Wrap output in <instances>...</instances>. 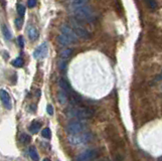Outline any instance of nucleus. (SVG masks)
<instances>
[{"label": "nucleus", "mask_w": 162, "mask_h": 161, "mask_svg": "<svg viewBox=\"0 0 162 161\" xmlns=\"http://www.w3.org/2000/svg\"><path fill=\"white\" fill-rule=\"evenodd\" d=\"M22 23H23V20L21 19V18H16V19H15V27H16L17 29H20V28L22 27Z\"/></svg>", "instance_id": "b1692460"}, {"label": "nucleus", "mask_w": 162, "mask_h": 161, "mask_svg": "<svg viewBox=\"0 0 162 161\" xmlns=\"http://www.w3.org/2000/svg\"><path fill=\"white\" fill-rule=\"evenodd\" d=\"M27 5H28L29 8L34 7V6L36 5V0H28V2H27Z\"/></svg>", "instance_id": "393cba45"}, {"label": "nucleus", "mask_w": 162, "mask_h": 161, "mask_svg": "<svg viewBox=\"0 0 162 161\" xmlns=\"http://www.w3.org/2000/svg\"><path fill=\"white\" fill-rule=\"evenodd\" d=\"M46 111H48L49 115H54V108H52L51 105H48V107H46Z\"/></svg>", "instance_id": "a878e982"}, {"label": "nucleus", "mask_w": 162, "mask_h": 161, "mask_svg": "<svg viewBox=\"0 0 162 161\" xmlns=\"http://www.w3.org/2000/svg\"><path fill=\"white\" fill-rule=\"evenodd\" d=\"M12 65H13L14 67H16V68H21V67H22V65H23V59L21 58H17L16 59H14V61L12 62Z\"/></svg>", "instance_id": "6ab92c4d"}, {"label": "nucleus", "mask_w": 162, "mask_h": 161, "mask_svg": "<svg viewBox=\"0 0 162 161\" xmlns=\"http://www.w3.org/2000/svg\"><path fill=\"white\" fill-rule=\"evenodd\" d=\"M87 3H88V0H71L70 7L73 9V10H74V9L81 7V6L86 5Z\"/></svg>", "instance_id": "9b49d317"}, {"label": "nucleus", "mask_w": 162, "mask_h": 161, "mask_svg": "<svg viewBox=\"0 0 162 161\" xmlns=\"http://www.w3.org/2000/svg\"><path fill=\"white\" fill-rule=\"evenodd\" d=\"M20 142H21V143H24V144L29 143V142H30V136H28L27 134H21Z\"/></svg>", "instance_id": "4be33fe9"}, {"label": "nucleus", "mask_w": 162, "mask_h": 161, "mask_svg": "<svg viewBox=\"0 0 162 161\" xmlns=\"http://www.w3.org/2000/svg\"><path fill=\"white\" fill-rule=\"evenodd\" d=\"M17 12L18 14L20 15V17H23L24 14H25V7L22 4H18L17 5Z\"/></svg>", "instance_id": "412c9836"}, {"label": "nucleus", "mask_w": 162, "mask_h": 161, "mask_svg": "<svg viewBox=\"0 0 162 161\" xmlns=\"http://www.w3.org/2000/svg\"><path fill=\"white\" fill-rule=\"evenodd\" d=\"M48 45L45 42L34 50L33 56L37 59H42L48 55Z\"/></svg>", "instance_id": "423d86ee"}, {"label": "nucleus", "mask_w": 162, "mask_h": 161, "mask_svg": "<svg viewBox=\"0 0 162 161\" xmlns=\"http://www.w3.org/2000/svg\"><path fill=\"white\" fill-rule=\"evenodd\" d=\"M0 100H1V102L3 104V106L5 107L6 109L10 110L12 108L11 106V99H10V96H9V94L6 92L4 90H0Z\"/></svg>", "instance_id": "0eeeda50"}, {"label": "nucleus", "mask_w": 162, "mask_h": 161, "mask_svg": "<svg viewBox=\"0 0 162 161\" xmlns=\"http://www.w3.org/2000/svg\"><path fill=\"white\" fill-rule=\"evenodd\" d=\"M38 31H37V29L35 27H29L28 29V37L30 40H36L37 39H38Z\"/></svg>", "instance_id": "2eb2a0df"}, {"label": "nucleus", "mask_w": 162, "mask_h": 161, "mask_svg": "<svg viewBox=\"0 0 162 161\" xmlns=\"http://www.w3.org/2000/svg\"><path fill=\"white\" fill-rule=\"evenodd\" d=\"M29 156H30V158H31L32 160H39L38 153H37V151H36L35 147H34V146L29 147Z\"/></svg>", "instance_id": "dca6fc26"}, {"label": "nucleus", "mask_w": 162, "mask_h": 161, "mask_svg": "<svg viewBox=\"0 0 162 161\" xmlns=\"http://www.w3.org/2000/svg\"><path fill=\"white\" fill-rule=\"evenodd\" d=\"M64 68H65V62H60V69H64Z\"/></svg>", "instance_id": "cd10ccee"}, {"label": "nucleus", "mask_w": 162, "mask_h": 161, "mask_svg": "<svg viewBox=\"0 0 162 161\" xmlns=\"http://www.w3.org/2000/svg\"><path fill=\"white\" fill-rule=\"evenodd\" d=\"M146 5L148 6L151 10H155L158 7V3L156 2V0H144Z\"/></svg>", "instance_id": "f3484780"}, {"label": "nucleus", "mask_w": 162, "mask_h": 161, "mask_svg": "<svg viewBox=\"0 0 162 161\" xmlns=\"http://www.w3.org/2000/svg\"><path fill=\"white\" fill-rule=\"evenodd\" d=\"M18 43H19V45H20L21 49H22V47H24V40H23V37L22 36L18 37Z\"/></svg>", "instance_id": "bb28decb"}, {"label": "nucleus", "mask_w": 162, "mask_h": 161, "mask_svg": "<svg viewBox=\"0 0 162 161\" xmlns=\"http://www.w3.org/2000/svg\"><path fill=\"white\" fill-rule=\"evenodd\" d=\"M68 114L70 117H74V118H78L80 120L83 119H90L94 115V111L87 107H77V108H73L68 110Z\"/></svg>", "instance_id": "f257e3e1"}, {"label": "nucleus", "mask_w": 162, "mask_h": 161, "mask_svg": "<svg viewBox=\"0 0 162 161\" xmlns=\"http://www.w3.org/2000/svg\"><path fill=\"white\" fill-rule=\"evenodd\" d=\"M58 86L61 87V89L64 91L65 93L70 94L71 93V88H70V85L68 84V82L64 80V79H61L60 81H58Z\"/></svg>", "instance_id": "ddd939ff"}, {"label": "nucleus", "mask_w": 162, "mask_h": 161, "mask_svg": "<svg viewBox=\"0 0 162 161\" xmlns=\"http://www.w3.org/2000/svg\"><path fill=\"white\" fill-rule=\"evenodd\" d=\"M58 42H60L61 45H64V46L70 45H71V43L76 42L73 39H71L70 36L65 35V34H64V33H61L60 35H58Z\"/></svg>", "instance_id": "6e6552de"}, {"label": "nucleus", "mask_w": 162, "mask_h": 161, "mask_svg": "<svg viewBox=\"0 0 162 161\" xmlns=\"http://www.w3.org/2000/svg\"><path fill=\"white\" fill-rule=\"evenodd\" d=\"M41 135L45 138L49 139V138H51V130H49L48 128H45V129H43V130L41 131Z\"/></svg>", "instance_id": "5701e85b"}, {"label": "nucleus", "mask_w": 162, "mask_h": 161, "mask_svg": "<svg viewBox=\"0 0 162 161\" xmlns=\"http://www.w3.org/2000/svg\"><path fill=\"white\" fill-rule=\"evenodd\" d=\"M160 78H161V79H162V74H161V75H160Z\"/></svg>", "instance_id": "c85d7f7f"}, {"label": "nucleus", "mask_w": 162, "mask_h": 161, "mask_svg": "<svg viewBox=\"0 0 162 161\" xmlns=\"http://www.w3.org/2000/svg\"><path fill=\"white\" fill-rule=\"evenodd\" d=\"M97 156H98V151H96L94 149H89L79 154V155L77 156V160H82V161L92 160V159H95Z\"/></svg>", "instance_id": "39448f33"}, {"label": "nucleus", "mask_w": 162, "mask_h": 161, "mask_svg": "<svg viewBox=\"0 0 162 161\" xmlns=\"http://www.w3.org/2000/svg\"><path fill=\"white\" fill-rule=\"evenodd\" d=\"M68 93H65L64 91L61 90L60 93H58V102H60V104H61V105H64L65 103L68 102Z\"/></svg>", "instance_id": "4468645a"}, {"label": "nucleus", "mask_w": 162, "mask_h": 161, "mask_svg": "<svg viewBox=\"0 0 162 161\" xmlns=\"http://www.w3.org/2000/svg\"><path fill=\"white\" fill-rule=\"evenodd\" d=\"M40 127H41V122H39V121H33L31 124H30L29 126V131L31 132L32 134H36L37 132L39 131V129Z\"/></svg>", "instance_id": "f8f14e48"}, {"label": "nucleus", "mask_w": 162, "mask_h": 161, "mask_svg": "<svg viewBox=\"0 0 162 161\" xmlns=\"http://www.w3.org/2000/svg\"><path fill=\"white\" fill-rule=\"evenodd\" d=\"M2 30H3V34H4L5 39H11V33H10V31H9V29L5 26V25H3V26H2Z\"/></svg>", "instance_id": "aec40b11"}, {"label": "nucleus", "mask_w": 162, "mask_h": 161, "mask_svg": "<svg viewBox=\"0 0 162 161\" xmlns=\"http://www.w3.org/2000/svg\"><path fill=\"white\" fill-rule=\"evenodd\" d=\"M86 125L82 121H71L67 126V132L68 134H78L85 130Z\"/></svg>", "instance_id": "20e7f679"}, {"label": "nucleus", "mask_w": 162, "mask_h": 161, "mask_svg": "<svg viewBox=\"0 0 162 161\" xmlns=\"http://www.w3.org/2000/svg\"><path fill=\"white\" fill-rule=\"evenodd\" d=\"M74 16H76L78 19H82V20H90L93 18V11L92 8L90 6L84 5L81 6V7L74 9Z\"/></svg>", "instance_id": "7ed1b4c3"}, {"label": "nucleus", "mask_w": 162, "mask_h": 161, "mask_svg": "<svg viewBox=\"0 0 162 161\" xmlns=\"http://www.w3.org/2000/svg\"><path fill=\"white\" fill-rule=\"evenodd\" d=\"M74 33H76V35H77V36H79V37H81V39H89V37H90L89 31L87 30V29H85V28L82 27V26L74 27Z\"/></svg>", "instance_id": "1a4fd4ad"}, {"label": "nucleus", "mask_w": 162, "mask_h": 161, "mask_svg": "<svg viewBox=\"0 0 162 161\" xmlns=\"http://www.w3.org/2000/svg\"><path fill=\"white\" fill-rule=\"evenodd\" d=\"M61 33L65 34V35L70 36L71 39H73L74 42H77V35L76 33H74V29H71V28L70 26H68V25H64L63 27H61Z\"/></svg>", "instance_id": "9d476101"}, {"label": "nucleus", "mask_w": 162, "mask_h": 161, "mask_svg": "<svg viewBox=\"0 0 162 161\" xmlns=\"http://www.w3.org/2000/svg\"><path fill=\"white\" fill-rule=\"evenodd\" d=\"M68 142L73 146H81V145H86L92 140V135L90 133H78V134H71L68 136Z\"/></svg>", "instance_id": "f03ea898"}, {"label": "nucleus", "mask_w": 162, "mask_h": 161, "mask_svg": "<svg viewBox=\"0 0 162 161\" xmlns=\"http://www.w3.org/2000/svg\"><path fill=\"white\" fill-rule=\"evenodd\" d=\"M71 53H73V49H64L61 50V59H67L71 55Z\"/></svg>", "instance_id": "a211bd4d"}]
</instances>
